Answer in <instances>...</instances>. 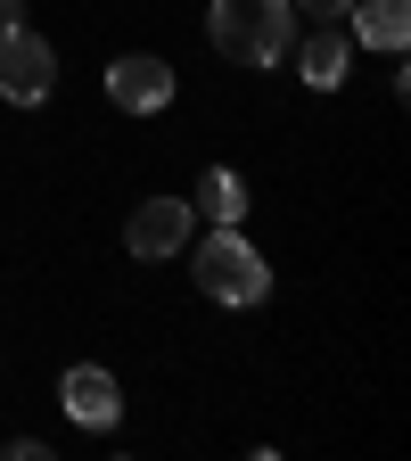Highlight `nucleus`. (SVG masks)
<instances>
[{
    "label": "nucleus",
    "instance_id": "obj_7",
    "mask_svg": "<svg viewBox=\"0 0 411 461\" xmlns=\"http://www.w3.org/2000/svg\"><path fill=\"white\" fill-rule=\"evenodd\" d=\"M288 50H297V83L305 91H337L345 75H354V33H345V25H313L305 41H288Z\"/></svg>",
    "mask_w": 411,
    "mask_h": 461
},
{
    "label": "nucleus",
    "instance_id": "obj_5",
    "mask_svg": "<svg viewBox=\"0 0 411 461\" xmlns=\"http://www.w3.org/2000/svg\"><path fill=\"white\" fill-rule=\"evenodd\" d=\"M173 91H182V83H173V67H165L156 50H124V58L107 67V99L124 107V115H165Z\"/></svg>",
    "mask_w": 411,
    "mask_h": 461
},
{
    "label": "nucleus",
    "instance_id": "obj_10",
    "mask_svg": "<svg viewBox=\"0 0 411 461\" xmlns=\"http://www.w3.org/2000/svg\"><path fill=\"white\" fill-rule=\"evenodd\" d=\"M297 9H305L313 25H345V9H354V0H297Z\"/></svg>",
    "mask_w": 411,
    "mask_h": 461
},
{
    "label": "nucleus",
    "instance_id": "obj_6",
    "mask_svg": "<svg viewBox=\"0 0 411 461\" xmlns=\"http://www.w3.org/2000/svg\"><path fill=\"white\" fill-rule=\"evenodd\" d=\"M58 403H67L75 429H115L124 420V387H115V371H99V363H75L67 379H58Z\"/></svg>",
    "mask_w": 411,
    "mask_h": 461
},
{
    "label": "nucleus",
    "instance_id": "obj_11",
    "mask_svg": "<svg viewBox=\"0 0 411 461\" xmlns=\"http://www.w3.org/2000/svg\"><path fill=\"white\" fill-rule=\"evenodd\" d=\"M17 9H25V0H0V25H17Z\"/></svg>",
    "mask_w": 411,
    "mask_h": 461
},
{
    "label": "nucleus",
    "instance_id": "obj_1",
    "mask_svg": "<svg viewBox=\"0 0 411 461\" xmlns=\"http://www.w3.org/2000/svg\"><path fill=\"white\" fill-rule=\"evenodd\" d=\"M182 256H190V280H198V297H206V305L247 313V305L272 297V264H264V248L247 240L239 222H214L206 240H190Z\"/></svg>",
    "mask_w": 411,
    "mask_h": 461
},
{
    "label": "nucleus",
    "instance_id": "obj_3",
    "mask_svg": "<svg viewBox=\"0 0 411 461\" xmlns=\"http://www.w3.org/2000/svg\"><path fill=\"white\" fill-rule=\"evenodd\" d=\"M58 91V50L17 17V25H0V99L9 107H41Z\"/></svg>",
    "mask_w": 411,
    "mask_h": 461
},
{
    "label": "nucleus",
    "instance_id": "obj_9",
    "mask_svg": "<svg viewBox=\"0 0 411 461\" xmlns=\"http://www.w3.org/2000/svg\"><path fill=\"white\" fill-rule=\"evenodd\" d=\"M190 214H206V222H247V182L230 165H206L198 190H190Z\"/></svg>",
    "mask_w": 411,
    "mask_h": 461
},
{
    "label": "nucleus",
    "instance_id": "obj_8",
    "mask_svg": "<svg viewBox=\"0 0 411 461\" xmlns=\"http://www.w3.org/2000/svg\"><path fill=\"white\" fill-rule=\"evenodd\" d=\"M345 33H354L362 50L403 58V41H411V0H354V9H345Z\"/></svg>",
    "mask_w": 411,
    "mask_h": 461
},
{
    "label": "nucleus",
    "instance_id": "obj_2",
    "mask_svg": "<svg viewBox=\"0 0 411 461\" xmlns=\"http://www.w3.org/2000/svg\"><path fill=\"white\" fill-rule=\"evenodd\" d=\"M206 41L230 67H280L288 41H297V0H214Z\"/></svg>",
    "mask_w": 411,
    "mask_h": 461
},
{
    "label": "nucleus",
    "instance_id": "obj_4",
    "mask_svg": "<svg viewBox=\"0 0 411 461\" xmlns=\"http://www.w3.org/2000/svg\"><path fill=\"white\" fill-rule=\"evenodd\" d=\"M190 240H198V214H190V198H140V206H132V222H124V248H132L140 264L182 256Z\"/></svg>",
    "mask_w": 411,
    "mask_h": 461
}]
</instances>
